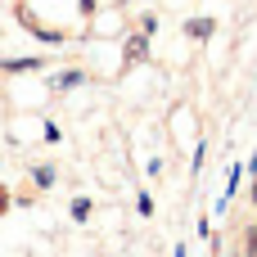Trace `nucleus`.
Listing matches in <instances>:
<instances>
[{
	"mask_svg": "<svg viewBox=\"0 0 257 257\" xmlns=\"http://www.w3.org/2000/svg\"><path fill=\"white\" fill-rule=\"evenodd\" d=\"M190 32H194V36H208V32H212V23H208V18H194V23H190Z\"/></svg>",
	"mask_w": 257,
	"mask_h": 257,
	"instance_id": "f03ea898",
	"label": "nucleus"
},
{
	"mask_svg": "<svg viewBox=\"0 0 257 257\" xmlns=\"http://www.w3.org/2000/svg\"><path fill=\"white\" fill-rule=\"evenodd\" d=\"M0 212H5V194H0Z\"/></svg>",
	"mask_w": 257,
	"mask_h": 257,
	"instance_id": "39448f33",
	"label": "nucleus"
},
{
	"mask_svg": "<svg viewBox=\"0 0 257 257\" xmlns=\"http://www.w3.org/2000/svg\"><path fill=\"white\" fill-rule=\"evenodd\" d=\"M145 59V41L136 36V41H126V63H140Z\"/></svg>",
	"mask_w": 257,
	"mask_h": 257,
	"instance_id": "f257e3e1",
	"label": "nucleus"
},
{
	"mask_svg": "<svg viewBox=\"0 0 257 257\" xmlns=\"http://www.w3.org/2000/svg\"><path fill=\"white\" fill-rule=\"evenodd\" d=\"M253 203H257V181H253Z\"/></svg>",
	"mask_w": 257,
	"mask_h": 257,
	"instance_id": "20e7f679",
	"label": "nucleus"
},
{
	"mask_svg": "<svg viewBox=\"0 0 257 257\" xmlns=\"http://www.w3.org/2000/svg\"><path fill=\"white\" fill-rule=\"evenodd\" d=\"M248 257H257V230L248 235Z\"/></svg>",
	"mask_w": 257,
	"mask_h": 257,
	"instance_id": "7ed1b4c3",
	"label": "nucleus"
}]
</instances>
